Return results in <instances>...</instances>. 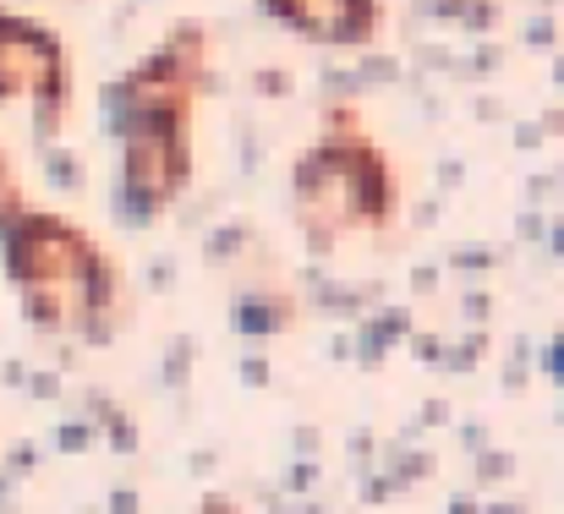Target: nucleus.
<instances>
[{"instance_id":"1","label":"nucleus","mask_w":564,"mask_h":514,"mask_svg":"<svg viewBox=\"0 0 564 514\" xmlns=\"http://www.w3.org/2000/svg\"><path fill=\"white\" fill-rule=\"evenodd\" d=\"M11 280L44 329H94L110 307V269L99 252L61 219H22L11 236Z\"/></svg>"},{"instance_id":"2","label":"nucleus","mask_w":564,"mask_h":514,"mask_svg":"<svg viewBox=\"0 0 564 514\" xmlns=\"http://www.w3.org/2000/svg\"><path fill=\"white\" fill-rule=\"evenodd\" d=\"M61 83V55L44 33L33 28H17V22H0V94H39V88H55Z\"/></svg>"},{"instance_id":"3","label":"nucleus","mask_w":564,"mask_h":514,"mask_svg":"<svg viewBox=\"0 0 564 514\" xmlns=\"http://www.w3.org/2000/svg\"><path fill=\"white\" fill-rule=\"evenodd\" d=\"M274 11L302 28L318 33L324 44H362V33L373 28V0H274Z\"/></svg>"}]
</instances>
